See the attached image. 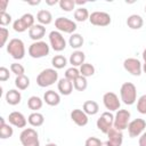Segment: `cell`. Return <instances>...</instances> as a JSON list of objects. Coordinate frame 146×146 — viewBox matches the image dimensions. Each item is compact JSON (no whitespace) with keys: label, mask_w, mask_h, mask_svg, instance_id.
<instances>
[{"label":"cell","mask_w":146,"mask_h":146,"mask_svg":"<svg viewBox=\"0 0 146 146\" xmlns=\"http://www.w3.org/2000/svg\"><path fill=\"white\" fill-rule=\"evenodd\" d=\"M14 135V130L11 125L5 122V117H0V138L1 139H8Z\"/></svg>","instance_id":"24"},{"label":"cell","mask_w":146,"mask_h":146,"mask_svg":"<svg viewBox=\"0 0 146 146\" xmlns=\"http://www.w3.org/2000/svg\"><path fill=\"white\" fill-rule=\"evenodd\" d=\"M10 71H11V73H14L16 76L23 75V74L25 73L24 66H23L22 64H18V63H13V64L10 65Z\"/></svg>","instance_id":"38"},{"label":"cell","mask_w":146,"mask_h":146,"mask_svg":"<svg viewBox=\"0 0 146 146\" xmlns=\"http://www.w3.org/2000/svg\"><path fill=\"white\" fill-rule=\"evenodd\" d=\"M58 80V73L55 68H46L36 76V84L41 88L50 87Z\"/></svg>","instance_id":"2"},{"label":"cell","mask_w":146,"mask_h":146,"mask_svg":"<svg viewBox=\"0 0 146 146\" xmlns=\"http://www.w3.org/2000/svg\"><path fill=\"white\" fill-rule=\"evenodd\" d=\"M57 88H58V91H59L62 95L68 96V95L72 94L74 87H73V82H72V81L67 80L66 78H63V79H60V80L58 81Z\"/></svg>","instance_id":"19"},{"label":"cell","mask_w":146,"mask_h":146,"mask_svg":"<svg viewBox=\"0 0 146 146\" xmlns=\"http://www.w3.org/2000/svg\"><path fill=\"white\" fill-rule=\"evenodd\" d=\"M74 2H75V6L78 5V6H82V5H86L87 3V1H79V0H74Z\"/></svg>","instance_id":"46"},{"label":"cell","mask_w":146,"mask_h":146,"mask_svg":"<svg viewBox=\"0 0 146 146\" xmlns=\"http://www.w3.org/2000/svg\"><path fill=\"white\" fill-rule=\"evenodd\" d=\"M71 119L79 127L87 125L88 124V121H89L88 115L83 112V110H80V108H75V110H73L71 112Z\"/></svg>","instance_id":"16"},{"label":"cell","mask_w":146,"mask_h":146,"mask_svg":"<svg viewBox=\"0 0 146 146\" xmlns=\"http://www.w3.org/2000/svg\"><path fill=\"white\" fill-rule=\"evenodd\" d=\"M40 2H41V1L38 0V1H29L27 3H29V5H32V6H36V5H39Z\"/></svg>","instance_id":"47"},{"label":"cell","mask_w":146,"mask_h":146,"mask_svg":"<svg viewBox=\"0 0 146 146\" xmlns=\"http://www.w3.org/2000/svg\"><path fill=\"white\" fill-rule=\"evenodd\" d=\"M123 67L127 72H129L131 75L139 76L143 72V65L138 58H127L123 62Z\"/></svg>","instance_id":"14"},{"label":"cell","mask_w":146,"mask_h":146,"mask_svg":"<svg viewBox=\"0 0 146 146\" xmlns=\"http://www.w3.org/2000/svg\"><path fill=\"white\" fill-rule=\"evenodd\" d=\"M120 97L123 104L132 105L137 100V88L131 82H124L120 88Z\"/></svg>","instance_id":"1"},{"label":"cell","mask_w":146,"mask_h":146,"mask_svg":"<svg viewBox=\"0 0 146 146\" xmlns=\"http://www.w3.org/2000/svg\"><path fill=\"white\" fill-rule=\"evenodd\" d=\"M127 25L131 30H139L144 25V19H143V17L140 15L132 14L127 18Z\"/></svg>","instance_id":"21"},{"label":"cell","mask_w":146,"mask_h":146,"mask_svg":"<svg viewBox=\"0 0 146 146\" xmlns=\"http://www.w3.org/2000/svg\"><path fill=\"white\" fill-rule=\"evenodd\" d=\"M59 1H57V0H46V3L48 5V6H54V5H56V3H58Z\"/></svg>","instance_id":"45"},{"label":"cell","mask_w":146,"mask_h":146,"mask_svg":"<svg viewBox=\"0 0 146 146\" xmlns=\"http://www.w3.org/2000/svg\"><path fill=\"white\" fill-rule=\"evenodd\" d=\"M55 27L60 33L64 32L67 34H73L78 26H76L75 22H73L72 19H70L67 17H58L55 21Z\"/></svg>","instance_id":"8"},{"label":"cell","mask_w":146,"mask_h":146,"mask_svg":"<svg viewBox=\"0 0 146 146\" xmlns=\"http://www.w3.org/2000/svg\"><path fill=\"white\" fill-rule=\"evenodd\" d=\"M8 122H9V124H11V125H14L16 128H25L26 123H27V120H26V117L24 116L23 113L14 111V112L9 113Z\"/></svg>","instance_id":"15"},{"label":"cell","mask_w":146,"mask_h":146,"mask_svg":"<svg viewBox=\"0 0 146 146\" xmlns=\"http://www.w3.org/2000/svg\"><path fill=\"white\" fill-rule=\"evenodd\" d=\"M50 48L47 42L44 41H34L29 47V55L32 58H42L49 55Z\"/></svg>","instance_id":"4"},{"label":"cell","mask_w":146,"mask_h":146,"mask_svg":"<svg viewBox=\"0 0 146 146\" xmlns=\"http://www.w3.org/2000/svg\"><path fill=\"white\" fill-rule=\"evenodd\" d=\"M80 71V74L84 78H89V76H92L95 74V66L90 63H84L80 66L79 68Z\"/></svg>","instance_id":"33"},{"label":"cell","mask_w":146,"mask_h":146,"mask_svg":"<svg viewBox=\"0 0 146 146\" xmlns=\"http://www.w3.org/2000/svg\"><path fill=\"white\" fill-rule=\"evenodd\" d=\"M81 74H80V71H79V68H76V67H70V68H67L66 71H65V76L64 78H66L67 80H70V81H74L75 79H78L79 76H80Z\"/></svg>","instance_id":"35"},{"label":"cell","mask_w":146,"mask_h":146,"mask_svg":"<svg viewBox=\"0 0 146 146\" xmlns=\"http://www.w3.org/2000/svg\"><path fill=\"white\" fill-rule=\"evenodd\" d=\"M43 105V100L38 96H31L27 99V107L33 112H38Z\"/></svg>","instance_id":"29"},{"label":"cell","mask_w":146,"mask_h":146,"mask_svg":"<svg viewBox=\"0 0 146 146\" xmlns=\"http://www.w3.org/2000/svg\"><path fill=\"white\" fill-rule=\"evenodd\" d=\"M103 103H104V106L106 110H108V112H114V111H119L120 110V106H121V103H120V99L117 97L116 94L112 92V91H108V92H105L104 96H103Z\"/></svg>","instance_id":"12"},{"label":"cell","mask_w":146,"mask_h":146,"mask_svg":"<svg viewBox=\"0 0 146 146\" xmlns=\"http://www.w3.org/2000/svg\"><path fill=\"white\" fill-rule=\"evenodd\" d=\"M10 78V73H9V70L5 66H1L0 67V81L1 82H5L7 81L8 79Z\"/></svg>","instance_id":"42"},{"label":"cell","mask_w":146,"mask_h":146,"mask_svg":"<svg viewBox=\"0 0 146 146\" xmlns=\"http://www.w3.org/2000/svg\"><path fill=\"white\" fill-rule=\"evenodd\" d=\"M130 112L128 110H119L116 111L115 115H114V123H113V128L122 131L124 129L128 128V124L130 122Z\"/></svg>","instance_id":"7"},{"label":"cell","mask_w":146,"mask_h":146,"mask_svg":"<svg viewBox=\"0 0 146 146\" xmlns=\"http://www.w3.org/2000/svg\"><path fill=\"white\" fill-rule=\"evenodd\" d=\"M27 122H29L32 127H34V128L41 127V125L43 124V122H44V116H43L41 113H39V112H33V113H31V114L29 115Z\"/></svg>","instance_id":"27"},{"label":"cell","mask_w":146,"mask_h":146,"mask_svg":"<svg viewBox=\"0 0 146 146\" xmlns=\"http://www.w3.org/2000/svg\"><path fill=\"white\" fill-rule=\"evenodd\" d=\"M113 123H114V115L107 111L99 116V119L96 122V125L98 130H100L103 133H107L108 130L113 128Z\"/></svg>","instance_id":"10"},{"label":"cell","mask_w":146,"mask_h":146,"mask_svg":"<svg viewBox=\"0 0 146 146\" xmlns=\"http://www.w3.org/2000/svg\"><path fill=\"white\" fill-rule=\"evenodd\" d=\"M111 21V15L105 11H94L89 16V22L95 26H107Z\"/></svg>","instance_id":"11"},{"label":"cell","mask_w":146,"mask_h":146,"mask_svg":"<svg viewBox=\"0 0 146 146\" xmlns=\"http://www.w3.org/2000/svg\"><path fill=\"white\" fill-rule=\"evenodd\" d=\"M128 133L131 138L139 137L146 129V121L144 119H135L128 124Z\"/></svg>","instance_id":"13"},{"label":"cell","mask_w":146,"mask_h":146,"mask_svg":"<svg viewBox=\"0 0 146 146\" xmlns=\"http://www.w3.org/2000/svg\"><path fill=\"white\" fill-rule=\"evenodd\" d=\"M7 52L14 59H23L25 56V44L21 39L14 38L7 43Z\"/></svg>","instance_id":"3"},{"label":"cell","mask_w":146,"mask_h":146,"mask_svg":"<svg viewBox=\"0 0 146 146\" xmlns=\"http://www.w3.org/2000/svg\"><path fill=\"white\" fill-rule=\"evenodd\" d=\"M51 65L55 70H62L67 65V59L63 55H56L51 58Z\"/></svg>","instance_id":"30"},{"label":"cell","mask_w":146,"mask_h":146,"mask_svg":"<svg viewBox=\"0 0 146 146\" xmlns=\"http://www.w3.org/2000/svg\"><path fill=\"white\" fill-rule=\"evenodd\" d=\"M33 25H34V16L30 13H26L13 23V29L15 32L23 33L26 30H30Z\"/></svg>","instance_id":"5"},{"label":"cell","mask_w":146,"mask_h":146,"mask_svg":"<svg viewBox=\"0 0 146 146\" xmlns=\"http://www.w3.org/2000/svg\"><path fill=\"white\" fill-rule=\"evenodd\" d=\"M84 59H86L84 52L81 50H75L71 54L68 62L73 67H78V66H81L82 64H84Z\"/></svg>","instance_id":"23"},{"label":"cell","mask_w":146,"mask_h":146,"mask_svg":"<svg viewBox=\"0 0 146 146\" xmlns=\"http://www.w3.org/2000/svg\"><path fill=\"white\" fill-rule=\"evenodd\" d=\"M82 110L87 115H96L99 112V105L95 100H86L83 103Z\"/></svg>","instance_id":"25"},{"label":"cell","mask_w":146,"mask_h":146,"mask_svg":"<svg viewBox=\"0 0 146 146\" xmlns=\"http://www.w3.org/2000/svg\"><path fill=\"white\" fill-rule=\"evenodd\" d=\"M106 135H107V138H108L107 140L110 141V144L112 146H121L122 145V143H123L122 131H120L115 128H111Z\"/></svg>","instance_id":"17"},{"label":"cell","mask_w":146,"mask_h":146,"mask_svg":"<svg viewBox=\"0 0 146 146\" xmlns=\"http://www.w3.org/2000/svg\"><path fill=\"white\" fill-rule=\"evenodd\" d=\"M46 146H57L56 144H54V143H49V144H47Z\"/></svg>","instance_id":"51"},{"label":"cell","mask_w":146,"mask_h":146,"mask_svg":"<svg viewBox=\"0 0 146 146\" xmlns=\"http://www.w3.org/2000/svg\"><path fill=\"white\" fill-rule=\"evenodd\" d=\"M43 102L49 106H57L60 103V96L55 90H48L43 95Z\"/></svg>","instance_id":"20"},{"label":"cell","mask_w":146,"mask_h":146,"mask_svg":"<svg viewBox=\"0 0 146 146\" xmlns=\"http://www.w3.org/2000/svg\"><path fill=\"white\" fill-rule=\"evenodd\" d=\"M73 87H74V89L78 90V91H84V90L87 89V87H88L87 78L80 75L78 79H75V80L73 81Z\"/></svg>","instance_id":"34"},{"label":"cell","mask_w":146,"mask_h":146,"mask_svg":"<svg viewBox=\"0 0 146 146\" xmlns=\"http://www.w3.org/2000/svg\"><path fill=\"white\" fill-rule=\"evenodd\" d=\"M46 34V27L41 24H34L29 30V36L34 41H41Z\"/></svg>","instance_id":"18"},{"label":"cell","mask_w":146,"mask_h":146,"mask_svg":"<svg viewBox=\"0 0 146 146\" xmlns=\"http://www.w3.org/2000/svg\"><path fill=\"white\" fill-rule=\"evenodd\" d=\"M89 16H90V14H89L88 9H86L83 7H79L74 10V19L76 22H84V21L89 19Z\"/></svg>","instance_id":"31"},{"label":"cell","mask_w":146,"mask_h":146,"mask_svg":"<svg viewBox=\"0 0 146 146\" xmlns=\"http://www.w3.org/2000/svg\"><path fill=\"white\" fill-rule=\"evenodd\" d=\"M100 146H112V145L110 144V141H108V140H106V141L102 143V145H100Z\"/></svg>","instance_id":"48"},{"label":"cell","mask_w":146,"mask_h":146,"mask_svg":"<svg viewBox=\"0 0 146 146\" xmlns=\"http://www.w3.org/2000/svg\"><path fill=\"white\" fill-rule=\"evenodd\" d=\"M19 140L23 146H40L38 132L33 128H25L19 135Z\"/></svg>","instance_id":"6"},{"label":"cell","mask_w":146,"mask_h":146,"mask_svg":"<svg viewBox=\"0 0 146 146\" xmlns=\"http://www.w3.org/2000/svg\"><path fill=\"white\" fill-rule=\"evenodd\" d=\"M36 21L41 24V25H49L52 22V15L49 10L47 9H41L38 11L36 14Z\"/></svg>","instance_id":"26"},{"label":"cell","mask_w":146,"mask_h":146,"mask_svg":"<svg viewBox=\"0 0 146 146\" xmlns=\"http://www.w3.org/2000/svg\"><path fill=\"white\" fill-rule=\"evenodd\" d=\"M68 43H70V46H71V48L72 49H79V48H81L82 46H83V43H84V39H83V36L81 35V34H79V33H73V34H71V36H70V39H68Z\"/></svg>","instance_id":"28"},{"label":"cell","mask_w":146,"mask_h":146,"mask_svg":"<svg viewBox=\"0 0 146 146\" xmlns=\"http://www.w3.org/2000/svg\"><path fill=\"white\" fill-rule=\"evenodd\" d=\"M143 59H144V62L146 63V49H144V51H143Z\"/></svg>","instance_id":"49"},{"label":"cell","mask_w":146,"mask_h":146,"mask_svg":"<svg viewBox=\"0 0 146 146\" xmlns=\"http://www.w3.org/2000/svg\"><path fill=\"white\" fill-rule=\"evenodd\" d=\"M5 98H6L7 104H9V105H11V106H15V105H18V104L21 103V100H22V95H21V92H19L18 90H16V89H10V90L7 91Z\"/></svg>","instance_id":"22"},{"label":"cell","mask_w":146,"mask_h":146,"mask_svg":"<svg viewBox=\"0 0 146 146\" xmlns=\"http://www.w3.org/2000/svg\"><path fill=\"white\" fill-rule=\"evenodd\" d=\"M143 71L146 73V63H144V65H143Z\"/></svg>","instance_id":"50"},{"label":"cell","mask_w":146,"mask_h":146,"mask_svg":"<svg viewBox=\"0 0 146 146\" xmlns=\"http://www.w3.org/2000/svg\"><path fill=\"white\" fill-rule=\"evenodd\" d=\"M145 13H146V5H145Z\"/></svg>","instance_id":"52"},{"label":"cell","mask_w":146,"mask_h":146,"mask_svg":"<svg viewBox=\"0 0 146 146\" xmlns=\"http://www.w3.org/2000/svg\"><path fill=\"white\" fill-rule=\"evenodd\" d=\"M139 146H146V130L139 136V141H138Z\"/></svg>","instance_id":"43"},{"label":"cell","mask_w":146,"mask_h":146,"mask_svg":"<svg viewBox=\"0 0 146 146\" xmlns=\"http://www.w3.org/2000/svg\"><path fill=\"white\" fill-rule=\"evenodd\" d=\"M15 86H16V88H17L18 90H25V89H27L29 86H30V79H29L25 74L18 75V76H16V79H15Z\"/></svg>","instance_id":"32"},{"label":"cell","mask_w":146,"mask_h":146,"mask_svg":"<svg viewBox=\"0 0 146 146\" xmlns=\"http://www.w3.org/2000/svg\"><path fill=\"white\" fill-rule=\"evenodd\" d=\"M11 23V16L8 14V13H1L0 14V25L2 26V27H5V26H7V25H9Z\"/></svg>","instance_id":"40"},{"label":"cell","mask_w":146,"mask_h":146,"mask_svg":"<svg viewBox=\"0 0 146 146\" xmlns=\"http://www.w3.org/2000/svg\"><path fill=\"white\" fill-rule=\"evenodd\" d=\"M0 5H1V13H5L6 11V7L8 5V1L7 0H1L0 1Z\"/></svg>","instance_id":"44"},{"label":"cell","mask_w":146,"mask_h":146,"mask_svg":"<svg viewBox=\"0 0 146 146\" xmlns=\"http://www.w3.org/2000/svg\"><path fill=\"white\" fill-rule=\"evenodd\" d=\"M103 141H100V139H98L97 137H89L87 138L84 146H100Z\"/></svg>","instance_id":"41"},{"label":"cell","mask_w":146,"mask_h":146,"mask_svg":"<svg viewBox=\"0 0 146 146\" xmlns=\"http://www.w3.org/2000/svg\"><path fill=\"white\" fill-rule=\"evenodd\" d=\"M9 36V30L6 27H0V47L6 46Z\"/></svg>","instance_id":"39"},{"label":"cell","mask_w":146,"mask_h":146,"mask_svg":"<svg viewBox=\"0 0 146 146\" xmlns=\"http://www.w3.org/2000/svg\"><path fill=\"white\" fill-rule=\"evenodd\" d=\"M59 5V8L64 11H72L74 8H75V2L74 0H60L58 2Z\"/></svg>","instance_id":"36"},{"label":"cell","mask_w":146,"mask_h":146,"mask_svg":"<svg viewBox=\"0 0 146 146\" xmlns=\"http://www.w3.org/2000/svg\"><path fill=\"white\" fill-rule=\"evenodd\" d=\"M49 43L52 50L59 52L66 48V40L59 31H51L49 33Z\"/></svg>","instance_id":"9"},{"label":"cell","mask_w":146,"mask_h":146,"mask_svg":"<svg viewBox=\"0 0 146 146\" xmlns=\"http://www.w3.org/2000/svg\"><path fill=\"white\" fill-rule=\"evenodd\" d=\"M137 111L140 114H146V95H143L137 100Z\"/></svg>","instance_id":"37"}]
</instances>
